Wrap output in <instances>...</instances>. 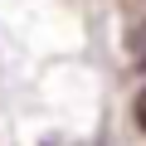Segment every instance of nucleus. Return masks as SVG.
<instances>
[{
    "label": "nucleus",
    "mask_w": 146,
    "mask_h": 146,
    "mask_svg": "<svg viewBox=\"0 0 146 146\" xmlns=\"http://www.w3.org/2000/svg\"><path fill=\"white\" fill-rule=\"evenodd\" d=\"M131 63H141L146 68V20L136 25V34H131Z\"/></svg>",
    "instance_id": "obj_1"
},
{
    "label": "nucleus",
    "mask_w": 146,
    "mask_h": 146,
    "mask_svg": "<svg viewBox=\"0 0 146 146\" xmlns=\"http://www.w3.org/2000/svg\"><path fill=\"white\" fill-rule=\"evenodd\" d=\"M136 122L146 127V88H141V98H136Z\"/></svg>",
    "instance_id": "obj_2"
}]
</instances>
